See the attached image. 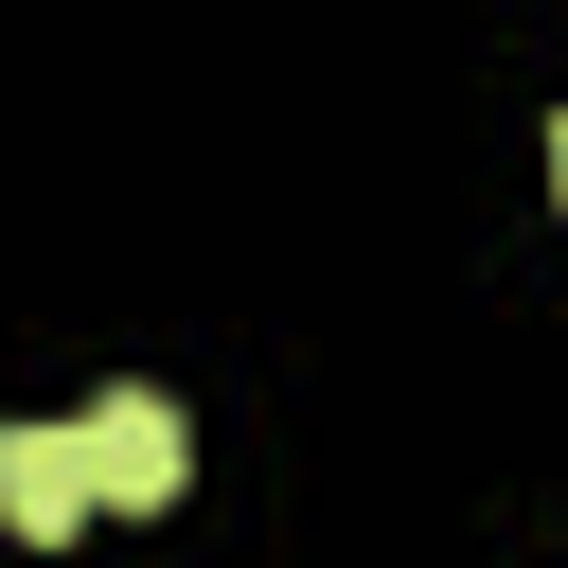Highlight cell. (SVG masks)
I'll use <instances>...</instances> for the list:
<instances>
[{"label":"cell","mask_w":568,"mask_h":568,"mask_svg":"<svg viewBox=\"0 0 568 568\" xmlns=\"http://www.w3.org/2000/svg\"><path fill=\"white\" fill-rule=\"evenodd\" d=\"M550 195H568V124H550Z\"/></svg>","instance_id":"3957f363"},{"label":"cell","mask_w":568,"mask_h":568,"mask_svg":"<svg viewBox=\"0 0 568 568\" xmlns=\"http://www.w3.org/2000/svg\"><path fill=\"white\" fill-rule=\"evenodd\" d=\"M71 444H89V497H124V515H160V497L195 479V426H178L160 390H106V408H71Z\"/></svg>","instance_id":"6da1fadb"},{"label":"cell","mask_w":568,"mask_h":568,"mask_svg":"<svg viewBox=\"0 0 568 568\" xmlns=\"http://www.w3.org/2000/svg\"><path fill=\"white\" fill-rule=\"evenodd\" d=\"M0 515H18L36 550H71V532L106 515V497H89V444H71V426H0Z\"/></svg>","instance_id":"7a4b0ae2"}]
</instances>
